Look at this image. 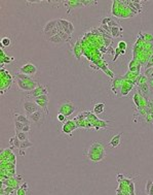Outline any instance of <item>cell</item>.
<instances>
[{
    "instance_id": "cell-1",
    "label": "cell",
    "mask_w": 153,
    "mask_h": 195,
    "mask_svg": "<svg viewBox=\"0 0 153 195\" xmlns=\"http://www.w3.org/2000/svg\"><path fill=\"white\" fill-rule=\"evenodd\" d=\"M87 157L92 162L99 163L106 158V151L101 143L95 141L90 146L87 152Z\"/></svg>"
},
{
    "instance_id": "cell-2",
    "label": "cell",
    "mask_w": 153,
    "mask_h": 195,
    "mask_svg": "<svg viewBox=\"0 0 153 195\" xmlns=\"http://www.w3.org/2000/svg\"><path fill=\"white\" fill-rule=\"evenodd\" d=\"M77 110V105L70 100H62L58 104L59 114L64 115L65 117H70Z\"/></svg>"
},
{
    "instance_id": "cell-3",
    "label": "cell",
    "mask_w": 153,
    "mask_h": 195,
    "mask_svg": "<svg viewBox=\"0 0 153 195\" xmlns=\"http://www.w3.org/2000/svg\"><path fill=\"white\" fill-rule=\"evenodd\" d=\"M59 19H54V20L49 21L44 25L43 29H42V33L44 35L45 39H49V37L54 35L59 34Z\"/></svg>"
},
{
    "instance_id": "cell-4",
    "label": "cell",
    "mask_w": 153,
    "mask_h": 195,
    "mask_svg": "<svg viewBox=\"0 0 153 195\" xmlns=\"http://www.w3.org/2000/svg\"><path fill=\"white\" fill-rule=\"evenodd\" d=\"M21 107H22L24 113L27 116H30L31 114H33V113L37 112L38 110H40V107H38V104L34 100L26 97L25 99L21 101Z\"/></svg>"
},
{
    "instance_id": "cell-5",
    "label": "cell",
    "mask_w": 153,
    "mask_h": 195,
    "mask_svg": "<svg viewBox=\"0 0 153 195\" xmlns=\"http://www.w3.org/2000/svg\"><path fill=\"white\" fill-rule=\"evenodd\" d=\"M16 87L20 91H25V92H31L34 90L36 87L39 85L34 79H29V81H22V79H16Z\"/></svg>"
},
{
    "instance_id": "cell-6",
    "label": "cell",
    "mask_w": 153,
    "mask_h": 195,
    "mask_svg": "<svg viewBox=\"0 0 153 195\" xmlns=\"http://www.w3.org/2000/svg\"><path fill=\"white\" fill-rule=\"evenodd\" d=\"M18 71L22 72L24 74H27L29 76H34L38 72V67L32 61H29V62H25V63L21 65L18 68Z\"/></svg>"
},
{
    "instance_id": "cell-7",
    "label": "cell",
    "mask_w": 153,
    "mask_h": 195,
    "mask_svg": "<svg viewBox=\"0 0 153 195\" xmlns=\"http://www.w3.org/2000/svg\"><path fill=\"white\" fill-rule=\"evenodd\" d=\"M45 112L43 110H38L37 112L33 113V114H31L30 116H28V118H29V120L31 122H32V124L36 125L37 127L41 126V125H43V123L45 121Z\"/></svg>"
},
{
    "instance_id": "cell-8",
    "label": "cell",
    "mask_w": 153,
    "mask_h": 195,
    "mask_svg": "<svg viewBox=\"0 0 153 195\" xmlns=\"http://www.w3.org/2000/svg\"><path fill=\"white\" fill-rule=\"evenodd\" d=\"M44 94H49V87L45 86V85H41V84H39V85H38L33 91H31V92H28V94L26 95V98L34 99V98L38 97V96L44 95Z\"/></svg>"
},
{
    "instance_id": "cell-9",
    "label": "cell",
    "mask_w": 153,
    "mask_h": 195,
    "mask_svg": "<svg viewBox=\"0 0 153 195\" xmlns=\"http://www.w3.org/2000/svg\"><path fill=\"white\" fill-rule=\"evenodd\" d=\"M10 117L13 121L21 122V123H23L24 125H32V122L29 120L28 116L26 114H22V113H20L18 110H10Z\"/></svg>"
},
{
    "instance_id": "cell-10",
    "label": "cell",
    "mask_w": 153,
    "mask_h": 195,
    "mask_svg": "<svg viewBox=\"0 0 153 195\" xmlns=\"http://www.w3.org/2000/svg\"><path fill=\"white\" fill-rule=\"evenodd\" d=\"M59 29L60 31H64L66 34L71 36L74 31V26L72 22L65 20V19H59Z\"/></svg>"
},
{
    "instance_id": "cell-11",
    "label": "cell",
    "mask_w": 153,
    "mask_h": 195,
    "mask_svg": "<svg viewBox=\"0 0 153 195\" xmlns=\"http://www.w3.org/2000/svg\"><path fill=\"white\" fill-rule=\"evenodd\" d=\"M35 102L38 104L41 110H43L45 112V114L49 115V94H44V95H41V96H38V97L34 98L33 99Z\"/></svg>"
},
{
    "instance_id": "cell-12",
    "label": "cell",
    "mask_w": 153,
    "mask_h": 195,
    "mask_svg": "<svg viewBox=\"0 0 153 195\" xmlns=\"http://www.w3.org/2000/svg\"><path fill=\"white\" fill-rule=\"evenodd\" d=\"M77 127H78L77 124H76V122L74 121V120H68V121H66L63 124V126H62V131H63V133L65 134V135L72 137L71 132H72L73 130H75Z\"/></svg>"
},
{
    "instance_id": "cell-13",
    "label": "cell",
    "mask_w": 153,
    "mask_h": 195,
    "mask_svg": "<svg viewBox=\"0 0 153 195\" xmlns=\"http://www.w3.org/2000/svg\"><path fill=\"white\" fill-rule=\"evenodd\" d=\"M66 7H68V11L67 13H70L71 9H75V8H78V7H81L83 6V3L82 1H78V0H74V1H65L64 2Z\"/></svg>"
},
{
    "instance_id": "cell-14",
    "label": "cell",
    "mask_w": 153,
    "mask_h": 195,
    "mask_svg": "<svg viewBox=\"0 0 153 195\" xmlns=\"http://www.w3.org/2000/svg\"><path fill=\"white\" fill-rule=\"evenodd\" d=\"M121 136H122V133H118L112 137L108 144L109 148H117L121 143Z\"/></svg>"
},
{
    "instance_id": "cell-15",
    "label": "cell",
    "mask_w": 153,
    "mask_h": 195,
    "mask_svg": "<svg viewBox=\"0 0 153 195\" xmlns=\"http://www.w3.org/2000/svg\"><path fill=\"white\" fill-rule=\"evenodd\" d=\"M46 40H47V42H49V43L54 45H63V43L65 42V40H64L63 38H62L59 34L51 36V37H49V39H46Z\"/></svg>"
},
{
    "instance_id": "cell-16",
    "label": "cell",
    "mask_w": 153,
    "mask_h": 195,
    "mask_svg": "<svg viewBox=\"0 0 153 195\" xmlns=\"http://www.w3.org/2000/svg\"><path fill=\"white\" fill-rule=\"evenodd\" d=\"M110 31H111L112 36H113V37H120V36L122 35L123 29L121 28L118 24H117L116 26H113V27L110 28Z\"/></svg>"
},
{
    "instance_id": "cell-17",
    "label": "cell",
    "mask_w": 153,
    "mask_h": 195,
    "mask_svg": "<svg viewBox=\"0 0 153 195\" xmlns=\"http://www.w3.org/2000/svg\"><path fill=\"white\" fill-rule=\"evenodd\" d=\"M1 49L3 50L4 48H7V47H10L11 45H13V42H11V38L9 37V36H4V37L1 38Z\"/></svg>"
},
{
    "instance_id": "cell-18",
    "label": "cell",
    "mask_w": 153,
    "mask_h": 195,
    "mask_svg": "<svg viewBox=\"0 0 153 195\" xmlns=\"http://www.w3.org/2000/svg\"><path fill=\"white\" fill-rule=\"evenodd\" d=\"M20 144H21V141L20 139L16 136H11L10 139H9V146H10V148H18L20 149Z\"/></svg>"
},
{
    "instance_id": "cell-19",
    "label": "cell",
    "mask_w": 153,
    "mask_h": 195,
    "mask_svg": "<svg viewBox=\"0 0 153 195\" xmlns=\"http://www.w3.org/2000/svg\"><path fill=\"white\" fill-rule=\"evenodd\" d=\"M104 110H105V103H97L94 107V114L95 115L103 114Z\"/></svg>"
},
{
    "instance_id": "cell-20",
    "label": "cell",
    "mask_w": 153,
    "mask_h": 195,
    "mask_svg": "<svg viewBox=\"0 0 153 195\" xmlns=\"http://www.w3.org/2000/svg\"><path fill=\"white\" fill-rule=\"evenodd\" d=\"M16 137H18L19 139H20V141H28V139H29V138H28V137H29L28 133H26V132H23V131L16 132Z\"/></svg>"
},
{
    "instance_id": "cell-21",
    "label": "cell",
    "mask_w": 153,
    "mask_h": 195,
    "mask_svg": "<svg viewBox=\"0 0 153 195\" xmlns=\"http://www.w3.org/2000/svg\"><path fill=\"white\" fill-rule=\"evenodd\" d=\"M16 79H22V81H29V79H33L32 76H29L27 74H24L22 72H16Z\"/></svg>"
},
{
    "instance_id": "cell-22",
    "label": "cell",
    "mask_w": 153,
    "mask_h": 195,
    "mask_svg": "<svg viewBox=\"0 0 153 195\" xmlns=\"http://www.w3.org/2000/svg\"><path fill=\"white\" fill-rule=\"evenodd\" d=\"M31 147H33V143H31L29 139H28V141H21L20 149H24V150H26V149L31 148Z\"/></svg>"
},
{
    "instance_id": "cell-23",
    "label": "cell",
    "mask_w": 153,
    "mask_h": 195,
    "mask_svg": "<svg viewBox=\"0 0 153 195\" xmlns=\"http://www.w3.org/2000/svg\"><path fill=\"white\" fill-rule=\"evenodd\" d=\"M13 125H15V130H16V132H21L23 131V128L25 125L21 122H18V121H13Z\"/></svg>"
},
{
    "instance_id": "cell-24",
    "label": "cell",
    "mask_w": 153,
    "mask_h": 195,
    "mask_svg": "<svg viewBox=\"0 0 153 195\" xmlns=\"http://www.w3.org/2000/svg\"><path fill=\"white\" fill-rule=\"evenodd\" d=\"M142 37H143V39H144L146 42H148V43L153 42V35H151L150 33H145Z\"/></svg>"
},
{
    "instance_id": "cell-25",
    "label": "cell",
    "mask_w": 153,
    "mask_h": 195,
    "mask_svg": "<svg viewBox=\"0 0 153 195\" xmlns=\"http://www.w3.org/2000/svg\"><path fill=\"white\" fill-rule=\"evenodd\" d=\"M118 48L122 51H125L126 49H128V43L124 42V40H121V42H118Z\"/></svg>"
},
{
    "instance_id": "cell-26",
    "label": "cell",
    "mask_w": 153,
    "mask_h": 195,
    "mask_svg": "<svg viewBox=\"0 0 153 195\" xmlns=\"http://www.w3.org/2000/svg\"><path fill=\"white\" fill-rule=\"evenodd\" d=\"M152 67H153V55L151 56V58H150V59L148 60L147 64H146V70H147V69L152 68Z\"/></svg>"
},
{
    "instance_id": "cell-27",
    "label": "cell",
    "mask_w": 153,
    "mask_h": 195,
    "mask_svg": "<svg viewBox=\"0 0 153 195\" xmlns=\"http://www.w3.org/2000/svg\"><path fill=\"white\" fill-rule=\"evenodd\" d=\"M152 183H153V181L151 180H148L147 181V183H146V188H145V192L148 194V192H149V190H150V187H151V185H152Z\"/></svg>"
},
{
    "instance_id": "cell-28",
    "label": "cell",
    "mask_w": 153,
    "mask_h": 195,
    "mask_svg": "<svg viewBox=\"0 0 153 195\" xmlns=\"http://www.w3.org/2000/svg\"><path fill=\"white\" fill-rule=\"evenodd\" d=\"M66 118L67 117H65V116L62 115V114H58V116H57V119H58V121H60V122H64V123H65L67 121Z\"/></svg>"
},
{
    "instance_id": "cell-29",
    "label": "cell",
    "mask_w": 153,
    "mask_h": 195,
    "mask_svg": "<svg viewBox=\"0 0 153 195\" xmlns=\"http://www.w3.org/2000/svg\"><path fill=\"white\" fill-rule=\"evenodd\" d=\"M16 195H26V190L20 187L19 189H16Z\"/></svg>"
},
{
    "instance_id": "cell-30",
    "label": "cell",
    "mask_w": 153,
    "mask_h": 195,
    "mask_svg": "<svg viewBox=\"0 0 153 195\" xmlns=\"http://www.w3.org/2000/svg\"><path fill=\"white\" fill-rule=\"evenodd\" d=\"M31 131V125H25L23 128V132H26V133H29Z\"/></svg>"
},
{
    "instance_id": "cell-31",
    "label": "cell",
    "mask_w": 153,
    "mask_h": 195,
    "mask_svg": "<svg viewBox=\"0 0 153 195\" xmlns=\"http://www.w3.org/2000/svg\"><path fill=\"white\" fill-rule=\"evenodd\" d=\"M28 186H29V185H28V183H26V182L21 184V188H22V189H24V190H26V191L28 190Z\"/></svg>"
},
{
    "instance_id": "cell-32",
    "label": "cell",
    "mask_w": 153,
    "mask_h": 195,
    "mask_svg": "<svg viewBox=\"0 0 153 195\" xmlns=\"http://www.w3.org/2000/svg\"><path fill=\"white\" fill-rule=\"evenodd\" d=\"M110 22H111V19H110V18H105L104 20L102 21V24H103V25H105V24H109Z\"/></svg>"
},
{
    "instance_id": "cell-33",
    "label": "cell",
    "mask_w": 153,
    "mask_h": 195,
    "mask_svg": "<svg viewBox=\"0 0 153 195\" xmlns=\"http://www.w3.org/2000/svg\"><path fill=\"white\" fill-rule=\"evenodd\" d=\"M19 155L20 156H25L26 155V152H25V150H24V149H19Z\"/></svg>"
},
{
    "instance_id": "cell-34",
    "label": "cell",
    "mask_w": 153,
    "mask_h": 195,
    "mask_svg": "<svg viewBox=\"0 0 153 195\" xmlns=\"http://www.w3.org/2000/svg\"><path fill=\"white\" fill-rule=\"evenodd\" d=\"M147 195H153V183H152L151 187H150V190H149V192H148Z\"/></svg>"
},
{
    "instance_id": "cell-35",
    "label": "cell",
    "mask_w": 153,
    "mask_h": 195,
    "mask_svg": "<svg viewBox=\"0 0 153 195\" xmlns=\"http://www.w3.org/2000/svg\"><path fill=\"white\" fill-rule=\"evenodd\" d=\"M130 195H136L135 192H131V193H130Z\"/></svg>"
}]
</instances>
